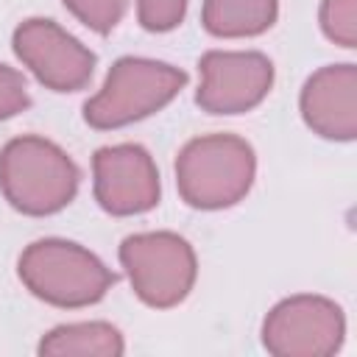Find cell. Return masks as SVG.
Returning <instances> with one entry per match:
<instances>
[{"mask_svg": "<svg viewBox=\"0 0 357 357\" xmlns=\"http://www.w3.org/2000/svg\"><path fill=\"white\" fill-rule=\"evenodd\" d=\"M123 8H126V0H95V25L92 28L98 33H109L117 25Z\"/></svg>", "mask_w": 357, "mask_h": 357, "instance_id": "7a4b0ae2", "label": "cell"}, {"mask_svg": "<svg viewBox=\"0 0 357 357\" xmlns=\"http://www.w3.org/2000/svg\"><path fill=\"white\" fill-rule=\"evenodd\" d=\"M153 0H142V11L151 6ZM165 8H167V14H170V20H173V25L181 20V14H184V0H165Z\"/></svg>", "mask_w": 357, "mask_h": 357, "instance_id": "3957f363", "label": "cell"}, {"mask_svg": "<svg viewBox=\"0 0 357 357\" xmlns=\"http://www.w3.org/2000/svg\"><path fill=\"white\" fill-rule=\"evenodd\" d=\"M151 159L139 145H117V148H100L95 153V167L109 170L114 176L98 173V201L106 212L112 215H131V212H145L156 204L159 187H145V184H131L128 176L139 167H145Z\"/></svg>", "mask_w": 357, "mask_h": 357, "instance_id": "6da1fadb", "label": "cell"}]
</instances>
